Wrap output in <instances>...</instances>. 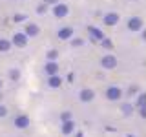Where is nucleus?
<instances>
[{
  "instance_id": "nucleus-2",
  "label": "nucleus",
  "mask_w": 146,
  "mask_h": 137,
  "mask_svg": "<svg viewBox=\"0 0 146 137\" xmlns=\"http://www.w3.org/2000/svg\"><path fill=\"white\" fill-rule=\"evenodd\" d=\"M17 124L20 126V128H24V126L27 124V119H26V117H20V119H18V121H17Z\"/></svg>"
},
{
  "instance_id": "nucleus-4",
  "label": "nucleus",
  "mask_w": 146,
  "mask_h": 137,
  "mask_svg": "<svg viewBox=\"0 0 146 137\" xmlns=\"http://www.w3.org/2000/svg\"><path fill=\"white\" fill-rule=\"evenodd\" d=\"M71 126H73V124H70V122H68V124L64 126V132H66V134H68V132H71Z\"/></svg>"
},
{
  "instance_id": "nucleus-5",
  "label": "nucleus",
  "mask_w": 146,
  "mask_h": 137,
  "mask_svg": "<svg viewBox=\"0 0 146 137\" xmlns=\"http://www.w3.org/2000/svg\"><path fill=\"white\" fill-rule=\"evenodd\" d=\"M4 113H6V112H4V108H0V115H4Z\"/></svg>"
},
{
  "instance_id": "nucleus-3",
  "label": "nucleus",
  "mask_w": 146,
  "mask_h": 137,
  "mask_svg": "<svg viewBox=\"0 0 146 137\" xmlns=\"http://www.w3.org/2000/svg\"><path fill=\"white\" fill-rule=\"evenodd\" d=\"M82 99H84V100H90L91 99V91H84V93H82Z\"/></svg>"
},
{
  "instance_id": "nucleus-1",
  "label": "nucleus",
  "mask_w": 146,
  "mask_h": 137,
  "mask_svg": "<svg viewBox=\"0 0 146 137\" xmlns=\"http://www.w3.org/2000/svg\"><path fill=\"white\" fill-rule=\"evenodd\" d=\"M108 95H110V99H117L119 95H121V91H119V90H110Z\"/></svg>"
}]
</instances>
